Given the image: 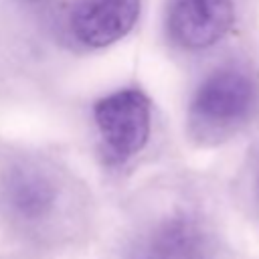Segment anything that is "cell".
I'll return each mask as SVG.
<instances>
[{"mask_svg":"<svg viewBox=\"0 0 259 259\" xmlns=\"http://www.w3.org/2000/svg\"><path fill=\"white\" fill-rule=\"evenodd\" d=\"M103 150L111 162L138 154L150 136V101L140 89H119L93 107Z\"/></svg>","mask_w":259,"mask_h":259,"instance_id":"2","label":"cell"},{"mask_svg":"<svg viewBox=\"0 0 259 259\" xmlns=\"http://www.w3.org/2000/svg\"><path fill=\"white\" fill-rule=\"evenodd\" d=\"M2 200L16 219L34 223L53 212L57 204V188L38 168L18 166L10 170L2 182Z\"/></svg>","mask_w":259,"mask_h":259,"instance_id":"5","label":"cell"},{"mask_svg":"<svg viewBox=\"0 0 259 259\" xmlns=\"http://www.w3.org/2000/svg\"><path fill=\"white\" fill-rule=\"evenodd\" d=\"M136 259H208V247L192 221L172 219L150 235Z\"/></svg>","mask_w":259,"mask_h":259,"instance_id":"6","label":"cell"},{"mask_svg":"<svg viewBox=\"0 0 259 259\" xmlns=\"http://www.w3.org/2000/svg\"><path fill=\"white\" fill-rule=\"evenodd\" d=\"M235 22L231 0H168L166 30L182 49H206L219 42Z\"/></svg>","mask_w":259,"mask_h":259,"instance_id":"3","label":"cell"},{"mask_svg":"<svg viewBox=\"0 0 259 259\" xmlns=\"http://www.w3.org/2000/svg\"><path fill=\"white\" fill-rule=\"evenodd\" d=\"M140 6L142 0H83L71 16L73 34L87 47H107L134 28Z\"/></svg>","mask_w":259,"mask_h":259,"instance_id":"4","label":"cell"},{"mask_svg":"<svg viewBox=\"0 0 259 259\" xmlns=\"http://www.w3.org/2000/svg\"><path fill=\"white\" fill-rule=\"evenodd\" d=\"M257 103V83L247 71L229 67L210 73L190 101V121L204 134H221L243 123Z\"/></svg>","mask_w":259,"mask_h":259,"instance_id":"1","label":"cell"}]
</instances>
